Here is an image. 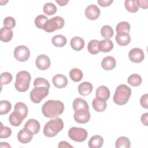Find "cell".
<instances>
[{"label":"cell","mask_w":148,"mask_h":148,"mask_svg":"<svg viewBox=\"0 0 148 148\" xmlns=\"http://www.w3.org/2000/svg\"><path fill=\"white\" fill-rule=\"evenodd\" d=\"M14 110L18 112L23 117L24 119L26 118L28 114V107L23 102H17L14 105Z\"/></svg>","instance_id":"cell-33"},{"label":"cell","mask_w":148,"mask_h":148,"mask_svg":"<svg viewBox=\"0 0 148 148\" xmlns=\"http://www.w3.org/2000/svg\"><path fill=\"white\" fill-rule=\"evenodd\" d=\"M12 134V130L8 127L4 126L2 123H1V138H8Z\"/></svg>","instance_id":"cell-40"},{"label":"cell","mask_w":148,"mask_h":148,"mask_svg":"<svg viewBox=\"0 0 148 148\" xmlns=\"http://www.w3.org/2000/svg\"><path fill=\"white\" fill-rule=\"evenodd\" d=\"M58 148H64V147H71L73 148V146L69 145L67 142L66 141H61L59 142L58 145Z\"/></svg>","instance_id":"cell-47"},{"label":"cell","mask_w":148,"mask_h":148,"mask_svg":"<svg viewBox=\"0 0 148 148\" xmlns=\"http://www.w3.org/2000/svg\"><path fill=\"white\" fill-rule=\"evenodd\" d=\"M113 48V43L109 39H103L99 42V49L100 51L106 53L111 51Z\"/></svg>","instance_id":"cell-26"},{"label":"cell","mask_w":148,"mask_h":148,"mask_svg":"<svg viewBox=\"0 0 148 148\" xmlns=\"http://www.w3.org/2000/svg\"><path fill=\"white\" fill-rule=\"evenodd\" d=\"M43 12L48 16L53 15L57 12V7L51 2L46 3L43 6Z\"/></svg>","instance_id":"cell-37"},{"label":"cell","mask_w":148,"mask_h":148,"mask_svg":"<svg viewBox=\"0 0 148 148\" xmlns=\"http://www.w3.org/2000/svg\"><path fill=\"white\" fill-rule=\"evenodd\" d=\"M31 76L26 71H21L16 75L14 87L20 92H25L29 87Z\"/></svg>","instance_id":"cell-4"},{"label":"cell","mask_w":148,"mask_h":148,"mask_svg":"<svg viewBox=\"0 0 148 148\" xmlns=\"http://www.w3.org/2000/svg\"><path fill=\"white\" fill-rule=\"evenodd\" d=\"M3 25L5 27L12 29L15 27L16 21L13 17L8 16L3 20Z\"/></svg>","instance_id":"cell-42"},{"label":"cell","mask_w":148,"mask_h":148,"mask_svg":"<svg viewBox=\"0 0 148 148\" xmlns=\"http://www.w3.org/2000/svg\"><path fill=\"white\" fill-rule=\"evenodd\" d=\"M74 120L80 124L87 123L90 119V113L88 110H78L75 111Z\"/></svg>","instance_id":"cell-9"},{"label":"cell","mask_w":148,"mask_h":148,"mask_svg":"<svg viewBox=\"0 0 148 148\" xmlns=\"http://www.w3.org/2000/svg\"><path fill=\"white\" fill-rule=\"evenodd\" d=\"M103 138L99 135H96L90 138L88 145L90 148H99L103 145Z\"/></svg>","instance_id":"cell-24"},{"label":"cell","mask_w":148,"mask_h":148,"mask_svg":"<svg viewBox=\"0 0 148 148\" xmlns=\"http://www.w3.org/2000/svg\"><path fill=\"white\" fill-rule=\"evenodd\" d=\"M35 64L39 69L42 71L46 70L50 66V60L46 55L40 54L37 57Z\"/></svg>","instance_id":"cell-12"},{"label":"cell","mask_w":148,"mask_h":148,"mask_svg":"<svg viewBox=\"0 0 148 148\" xmlns=\"http://www.w3.org/2000/svg\"><path fill=\"white\" fill-rule=\"evenodd\" d=\"M72 107L75 111L78 110H89L87 102L86 100L81 98H77L73 101Z\"/></svg>","instance_id":"cell-21"},{"label":"cell","mask_w":148,"mask_h":148,"mask_svg":"<svg viewBox=\"0 0 148 148\" xmlns=\"http://www.w3.org/2000/svg\"><path fill=\"white\" fill-rule=\"evenodd\" d=\"M14 56L17 61L25 62L29 58V49L24 45L18 46L14 50Z\"/></svg>","instance_id":"cell-8"},{"label":"cell","mask_w":148,"mask_h":148,"mask_svg":"<svg viewBox=\"0 0 148 148\" xmlns=\"http://www.w3.org/2000/svg\"><path fill=\"white\" fill-rule=\"evenodd\" d=\"M101 13L99 8L95 5H90L85 9V15L87 18L91 20L97 19Z\"/></svg>","instance_id":"cell-11"},{"label":"cell","mask_w":148,"mask_h":148,"mask_svg":"<svg viewBox=\"0 0 148 148\" xmlns=\"http://www.w3.org/2000/svg\"><path fill=\"white\" fill-rule=\"evenodd\" d=\"M138 5L139 7L143 9H147L148 7V1H138L137 0Z\"/></svg>","instance_id":"cell-46"},{"label":"cell","mask_w":148,"mask_h":148,"mask_svg":"<svg viewBox=\"0 0 148 148\" xmlns=\"http://www.w3.org/2000/svg\"><path fill=\"white\" fill-rule=\"evenodd\" d=\"M92 106L95 111L101 112L106 109L107 105L105 100L96 97L92 102Z\"/></svg>","instance_id":"cell-17"},{"label":"cell","mask_w":148,"mask_h":148,"mask_svg":"<svg viewBox=\"0 0 148 148\" xmlns=\"http://www.w3.org/2000/svg\"><path fill=\"white\" fill-rule=\"evenodd\" d=\"M128 57L130 60L135 63H139L141 62L144 58L145 55L143 50L140 48L135 47L132 49L129 53H128Z\"/></svg>","instance_id":"cell-10"},{"label":"cell","mask_w":148,"mask_h":148,"mask_svg":"<svg viewBox=\"0 0 148 148\" xmlns=\"http://www.w3.org/2000/svg\"><path fill=\"white\" fill-rule=\"evenodd\" d=\"M101 34L105 39H109L113 36L114 31L110 26L105 25L101 29Z\"/></svg>","instance_id":"cell-32"},{"label":"cell","mask_w":148,"mask_h":148,"mask_svg":"<svg viewBox=\"0 0 148 148\" xmlns=\"http://www.w3.org/2000/svg\"><path fill=\"white\" fill-rule=\"evenodd\" d=\"M97 2L101 6L106 7L110 5L113 2V0H98Z\"/></svg>","instance_id":"cell-44"},{"label":"cell","mask_w":148,"mask_h":148,"mask_svg":"<svg viewBox=\"0 0 148 148\" xmlns=\"http://www.w3.org/2000/svg\"><path fill=\"white\" fill-rule=\"evenodd\" d=\"M24 127L30 130L34 135L39 132L40 130V124L39 121L35 119H31L28 120L24 125Z\"/></svg>","instance_id":"cell-19"},{"label":"cell","mask_w":148,"mask_h":148,"mask_svg":"<svg viewBox=\"0 0 148 148\" xmlns=\"http://www.w3.org/2000/svg\"><path fill=\"white\" fill-rule=\"evenodd\" d=\"M87 131L83 128L73 127L68 131V136L69 138L77 142H82L87 138Z\"/></svg>","instance_id":"cell-7"},{"label":"cell","mask_w":148,"mask_h":148,"mask_svg":"<svg viewBox=\"0 0 148 148\" xmlns=\"http://www.w3.org/2000/svg\"><path fill=\"white\" fill-rule=\"evenodd\" d=\"M69 76L72 80L78 82L82 79L83 74L80 69L78 68H73L69 72Z\"/></svg>","instance_id":"cell-31"},{"label":"cell","mask_w":148,"mask_h":148,"mask_svg":"<svg viewBox=\"0 0 148 148\" xmlns=\"http://www.w3.org/2000/svg\"><path fill=\"white\" fill-rule=\"evenodd\" d=\"M130 25L127 21H121L117 24L116 27L117 33L125 32L128 33L130 31Z\"/></svg>","instance_id":"cell-36"},{"label":"cell","mask_w":148,"mask_h":148,"mask_svg":"<svg viewBox=\"0 0 148 148\" xmlns=\"http://www.w3.org/2000/svg\"><path fill=\"white\" fill-rule=\"evenodd\" d=\"M12 80V75L10 73L5 72L1 75V86L4 84H8Z\"/></svg>","instance_id":"cell-39"},{"label":"cell","mask_w":148,"mask_h":148,"mask_svg":"<svg viewBox=\"0 0 148 148\" xmlns=\"http://www.w3.org/2000/svg\"><path fill=\"white\" fill-rule=\"evenodd\" d=\"M64 128V123L61 119L56 117L46 123L44 126L43 134L47 137H53Z\"/></svg>","instance_id":"cell-2"},{"label":"cell","mask_w":148,"mask_h":148,"mask_svg":"<svg viewBox=\"0 0 148 148\" xmlns=\"http://www.w3.org/2000/svg\"><path fill=\"white\" fill-rule=\"evenodd\" d=\"M0 143V147H11V146L6 142H1Z\"/></svg>","instance_id":"cell-49"},{"label":"cell","mask_w":148,"mask_h":148,"mask_svg":"<svg viewBox=\"0 0 148 148\" xmlns=\"http://www.w3.org/2000/svg\"><path fill=\"white\" fill-rule=\"evenodd\" d=\"M124 6L126 9L131 13H135L139 9L137 0H126Z\"/></svg>","instance_id":"cell-29"},{"label":"cell","mask_w":148,"mask_h":148,"mask_svg":"<svg viewBox=\"0 0 148 148\" xmlns=\"http://www.w3.org/2000/svg\"><path fill=\"white\" fill-rule=\"evenodd\" d=\"M115 146L116 148H130L131 142L127 137L122 136L117 138L115 143Z\"/></svg>","instance_id":"cell-27"},{"label":"cell","mask_w":148,"mask_h":148,"mask_svg":"<svg viewBox=\"0 0 148 148\" xmlns=\"http://www.w3.org/2000/svg\"><path fill=\"white\" fill-rule=\"evenodd\" d=\"M54 86L58 88H62L66 86L68 81L66 77L62 74H57L54 75L52 79Z\"/></svg>","instance_id":"cell-14"},{"label":"cell","mask_w":148,"mask_h":148,"mask_svg":"<svg viewBox=\"0 0 148 148\" xmlns=\"http://www.w3.org/2000/svg\"><path fill=\"white\" fill-rule=\"evenodd\" d=\"M23 116L17 111L13 112L9 116V120L10 124L14 127L19 126L23 120Z\"/></svg>","instance_id":"cell-18"},{"label":"cell","mask_w":148,"mask_h":148,"mask_svg":"<svg viewBox=\"0 0 148 148\" xmlns=\"http://www.w3.org/2000/svg\"><path fill=\"white\" fill-rule=\"evenodd\" d=\"M127 82L131 86L137 87L142 83V77L138 74H132L127 79Z\"/></svg>","instance_id":"cell-34"},{"label":"cell","mask_w":148,"mask_h":148,"mask_svg":"<svg viewBox=\"0 0 148 148\" xmlns=\"http://www.w3.org/2000/svg\"><path fill=\"white\" fill-rule=\"evenodd\" d=\"M116 65V61L114 57L107 56L103 58L101 62L102 68L106 71H110L114 69Z\"/></svg>","instance_id":"cell-16"},{"label":"cell","mask_w":148,"mask_h":148,"mask_svg":"<svg viewBox=\"0 0 148 148\" xmlns=\"http://www.w3.org/2000/svg\"><path fill=\"white\" fill-rule=\"evenodd\" d=\"M70 45L74 50L80 51L84 47V40L80 37L75 36L71 39Z\"/></svg>","instance_id":"cell-23"},{"label":"cell","mask_w":148,"mask_h":148,"mask_svg":"<svg viewBox=\"0 0 148 148\" xmlns=\"http://www.w3.org/2000/svg\"><path fill=\"white\" fill-rule=\"evenodd\" d=\"M34 86H45L47 88H50V84L49 82L44 78L42 77H38L36 78L34 82Z\"/></svg>","instance_id":"cell-41"},{"label":"cell","mask_w":148,"mask_h":148,"mask_svg":"<svg viewBox=\"0 0 148 148\" xmlns=\"http://www.w3.org/2000/svg\"><path fill=\"white\" fill-rule=\"evenodd\" d=\"M92 85L91 83L84 82L80 83L78 86V91L82 96H87L89 95L92 91Z\"/></svg>","instance_id":"cell-20"},{"label":"cell","mask_w":148,"mask_h":148,"mask_svg":"<svg viewBox=\"0 0 148 148\" xmlns=\"http://www.w3.org/2000/svg\"><path fill=\"white\" fill-rule=\"evenodd\" d=\"M48 20L49 19L47 17L43 14H40L36 17L35 19V24L37 28L39 29H43L45 24Z\"/></svg>","instance_id":"cell-35"},{"label":"cell","mask_w":148,"mask_h":148,"mask_svg":"<svg viewBox=\"0 0 148 148\" xmlns=\"http://www.w3.org/2000/svg\"><path fill=\"white\" fill-rule=\"evenodd\" d=\"M99 42L98 40H91L87 45V50L92 54H97L100 51L99 49Z\"/></svg>","instance_id":"cell-30"},{"label":"cell","mask_w":148,"mask_h":148,"mask_svg":"<svg viewBox=\"0 0 148 148\" xmlns=\"http://www.w3.org/2000/svg\"><path fill=\"white\" fill-rule=\"evenodd\" d=\"M115 40L119 45L125 46L130 43L131 41V37L128 33L120 32L117 33Z\"/></svg>","instance_id":"cell-15"},{"label":"cell","mask_w":148,"mask_h":148,"mask_svg":"<svg viewBox=\"0 0 148 148\" xmlns=\"http://www.w3.org/2000/svg\"><path fill=\"white\" fill-rule=\"evenodd\" d=\"M148 113H145L142 114L140 117V121L142 123V124L146 126L148 125Z\"/></svg>","instance_id":"cell-45"},{"label":"cell","mask_w":148,"mask_h":148,"mask_svg":"<svg viewBox=\"0 0 148 148\" xmlns=\"http://www.w3.org/2000/svg\"><path fill=\"white\" fill-rule=\"evenodd\" d=\"M67 39L66 37L62 35H57L53 37L51 39V42L53 45L56 47H63L66 43Z\"/></svg>","instance_id":"cell-28"},{"label":"cell","mask_w":148,"mask_h":148,"mask_svg":"<svg viewBox=\"0 0 148 148\" xmlns=\"http://www.w3.org/2000/svg\"><path fill=\"white\" fill-rule=\"evenodd\" d=\"M64 20L62 17L55 16L46 22L43 29L46 32H52L56 30L61 29L64 27Z\"/></svg>","instance_id":"cell-6"},{"label":"cell","mask_w":148,"mask_h":148,"mask_svg":"<svg viewBox=\"0 0 148 148\" xmlns=\"http://www.w3.org/2000/svg\"><path fill=\"white\" fill-rule=\"evenodd\" d=\"M13 31L12 29L3 27L0 30V39L2 42H8L12 39Z\"/></svg>","instance_id":"cell-22"},{"label":"cell","mask_w":148,"mask_h":148,"mask_svg":"<svg viewBox=\"0 0 148 148\" xmlns=\"http://www.w3.org/2000/svg\"><path fill=\"white\" fill-rule=\"evenodd\" d=\"M33 135V133L30 130L24 127L18 132L17 134V139L21 143H27L31 141Z\"/></svg>","instance_id":"cell-13"},{"label":"cell","mask_w":148,"mask_h":148,"mask_svg":"<svg viewBox=\"0 0 148 148\" xmlns=\"http://www.w3.org/2000/svg\"><path fill=\"white\" fill-rule=\"evenodd\" d=\"M96 97L103 99L104 100H108L110 97V91L109 88L105 86H99L96 90L95 92Z\"/></svg>","instance_id":"cell-25"},{"label":"cell","mask_w":148,"mask_h":148,"mask_svg":"<svg viewBox=\"0 0 148 148\" xmlns=\"http://www.w3.org/2000/svg\"><path fill=\"white\" fill-rule=\"evenodd\" d=\"M147 98H148V95H147V94H145L143 95L140 97V103L141 106L145 109L148 108Z\"/></svg>","instance_id":"cell-43"},{"label":"cell","mask_w":148,"mask_h":148,"mask_svg":"<svg viewBox=\"0 0 148 148\" xmlns=\"http://www.w3.org/2000/svg\"><path fill=\"white\" fill-rule=\"evenodd\" d=\"M0 114H6L11 110L12 105L10 102L6 100H2L0 101Z\"/></svg>","instance_id":"cell-38"},{"label":"cell","mask_w":148,"mask_h":148,"mask_svg":"<svg viewBox=\"0 0 148 148\" xmlns=\"http://www.w3.org/2000/svg\"><path fill=\"white\" fill-rule=\"evenodd\" d=\"M49 92V88L45 86L35 87L29 94L31 101L35 103H39L45 98Z\"/></svg>","instance_id":"cell-5"},{"label":"cell","mask_w":148,"mask_h":148,"mask_svg":"<svg viewBox=\"0 0 148 148\" xmlns=\"http://www.w3.org/2000/svg\"><path fill=\"white\" fill-rule=\"evenodd\" d=\"M56 2L58 3L59 5L60 6H64L66 5L68 3V1H64V0H61V1H56Z\"/></svg>","instance_id":"cell-48"},{"label":"cell","mask_w":148,"mask_h":148,"mask_svg":"<svg viewBox=\"0 0 148 148\" xmlns=\"http://www.w3.org/2000/svg\"><path fill=\"white\" fill-rule=\"evenodd\" d=\"M64 110L63 102L58 100L50 99L42 106V112L45 117L53 118L62 113Z\"/></svg>","instance_id":"cell-1"},{"label":"cell","mask_w":148,"mask_h":148,"mask_svg":"<svg viewBox=\"0 0 148 148\" xmlns=\"http://www.w3.org/2000/svg\"><path fill=\"white\" fill-rule=\"evenodd\" d=\"M131 95V88L125 84H120L117 87L113 99L117 105H123L127 103Z\"/></svg>","instance_id":"cell-3"}]
</instances>
